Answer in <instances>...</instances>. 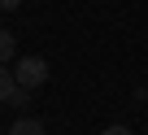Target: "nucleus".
I'll list each match as a JSON object with an SVG mask.
<instances>
[{"mask_svg":"<svg viewBox=\"0 0 148 135\" xmlns=\"http://www.w3.org/2000/svg\"><path fill=\"white\" fill-rule=\"evenodd\" d=\"M9 135H44V122H39V118H18V122L9 126Z\"/></svg>","mask_w":148,"mask_h":135,"instance_id":"nucleus-2","label":"nucleus"},{"mask_svg":"<svg viewBox=\"0 0 148 135\" xmlns=\"http://www.w3.org/2000/svg\"><path fill=\"white\" fill-rule=\"evenodd\" d=\"M13 74H18V87H39V83L48 79V61H44V57H22Z\"/></svg>","mask_w":148,"mask_h":135,"instance_id":"nucleus-1","label":"nucleus"},{"mask_svg":"<svg viewBox=\"0 0 148 135\" xmlns=\"http://www.w3.org/2000/svg\"><path fill=\"white\" fill-rule=\"evenodd\" d=\"M100 135H131V131H126V126H105Z\"/></svg>","mask_w":148,"mask_h":135,"instance_id":"nucleus-5","label":"nucleus"},{"mask_svg":"<svg viewBox=\"0 0 148 135\" xmlns=\"http://www.w3.org/2000/svg\"><path fill=\"white\" fill-rule=\"evenodd\" d=\"M9 57H13V35H9V31H0V65H5Z\"/></svg>","mask_w":148,"mask_h":135,"instance_id":"nucleus-4","label":"nucleus"},{"mask_svg":"<svg viewBox=\"0 0 148 135\" xmlns=\"http://www.w3.org/2000/svg\"><path fill=\"white\" fill-rule=\"evenodd\" d=\"M18 5H22V0H0V9H5V13H13Z\"/></svg>","mask_w":148,"mask_h":135,"instance_id":"nucleus-6","label":"nucleus"},{"mask_svg":"<svg viewBox=\"0 0 148 135\" xmlns=\"http://www.w3.org/2000/svg\"><path fill=\"white\" fill-rule=\"evenodd\" d=\"M13 92H18V74L13 70H0V100H9Z\"/></svg>","mask_w":148,"mask_h":135,"instance_id":"nucleus-3","label":"nucleus"}]
</instances>
